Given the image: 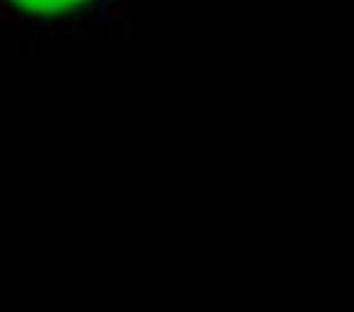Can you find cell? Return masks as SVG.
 <instances>
[{
	"label": "cell",
	"mask_w": 354,
	"mask_h": 312,
	"mask_svg": "<svg viewBox=\"0 0 354 312\" xmlns=\"http://www.w3.org/2000/svg\"><path fill=\"white\" fill-rule=\"evenodd\" d=\"M90 0H0V8L15 17H61Z\"/></svg>",
	"instance_id": "6da1fadb"
}]
</instances>
